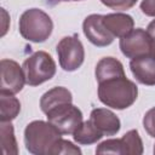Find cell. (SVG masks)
<instances>
[{
  "label": "cell",
  "instance_id": "1",
  "mask_svg": "<svg viewBox=\"0 0 155 155\" xmlns=\"http://www.w3.org/2000/svg\"><path fill=\"white\" fill-rule=\"evenodd\" d=\"M62 133L50 122L34 121L29 124L24 132L27 149L33 154H80L70 142L61 138Z\"/></svg>",
  "mask_w": 155,
  "mask_h": 155
},
{
  "label": "cell",
  "instance_id": "2",
  "mask_svg": "<svg viewBox=\"0 0 155 155\" xmlns=\"http://www.w3.org/2000/svg\"><path fill=\"white\" fill-rule=\"evenodd\" d=\"M98 97L102 103L115 109H125L137 99V86L125 75L99 81Z\"/></svg>",
  "mask_w": 155,
  "mask_h": 155
},
{
  "label": "cell",
  "instance_id": "3",
  "mask_svg": "<svg viewBox=\"0 0 155 155\" xmlns=\"http://www.w3.org/2000/svg\"><path fill=\"white\" fill-rule=\"evenodd\" d=\"M52 21L38 8L27 10L19 19V31L23 38L34 42L45 41L52 31Z\"/></svg>",
  "mask_w": 155,
  "mask_h": 155
},
{
  "label": "cell",
  "instance_id": "4",
  "mask_svg": "<svg viewBox=\"0 0 155 155\" xmlns=\"http://www.w3.org/2000/svg\"><path fill=\"white\" fill-rule=\"evenodd\" d=\"M23 73L25 82L30 86H36L50 80L54 75L56 64L48 53L39 51L24 61Z\"/></svg>",
  "mask_w": 155,
  "mask_h": 155
},
{
  "label": "cell",
  "instance_id": "5",
  "mask_svg": "<svg viewBox=\"0 0 155 155\" xmlns=\"http://www.w3.org/2000/svg\"><path fill=\"white\" fill-rule=\"evenodd\" d=\"M46 115L48 122L53 125L62 134L74 133L82 124V114L71 104V102L63 103L50 109Z\"/></svg>",
  "mask_w": 155,
  "mask_h": 155
},
{
  "label": "cell",
  "instance_id": "6",
  "mask_svg": "<svg viewBox=\"0 0 155 155\" xmlns=\"http://www.w3.org/2000/svg\"><path fill=\"white\" fill-rule=\"evenodd\" d=\"M61 67L67 71L76 70L84 62V47L76 35L67 36L57 45Z\"/></svg>",
  "mask_w": 155,
  "mask_h": 155
},
{
  "label": "cell",
  "instance_id": "7",
  "mask_svg": "<svg viewBox=\"0 0 155 155\" xmlns=\"http://www.w3.org/2000/svg\"><path fill=\"white\" fill-rule=\"evenodd\" d=\"M120 48L128 58H137L150 54V38L142 28L128 31L120 39Z\"/></svg>",
  "mask_w": 155,
  "mask_h": 155
},
{
  "label": "cell",
  "instance_id": "8",
  "mask_svg": "<svg viewBox=\"0 0 155 155\" xmlns=\"http://www.w3.org/2000/svg\"><path fill=\"white\" fill-rule=\"evenodd\" d=\"M96 153H114V154H142L143 147L139 134L136 130L127 132L121 139H109L103 142Z\"/></svg>",
  "mask_w": 155,
  "mask_h": 155
},
{
  "label": "cell",
  "instance_id": "9",
  "mask_svg": "<svg viewBox=\"0 0 155 155\" xmlns=\"http://www.w3.org/2000/svg\"><path fill=\"white\" fill-rule=\"evenodd\" d=\"M25 82L23 69L10 59L1 61V93L15 94L19 92Z\"/></svg>",
  "mask_w": 155,
  "mask_h": 155
},
{
  "label": "cell",
  "instance_id": "10",
  "mask_svg": "<svg viewBox=\"0 0 155 155\" xmlns=\"http://www.w3.org/2000/svg\"><path fill=\"white\" fill-rule=\"evenodd\" d=\"M84 33L96 46H107L113 42L114 35L108 31L103 24V16L91 15L84 22Z\"/></svg>",
  "mask_w": 155,
  "mask_h": 155
},
{
  "label": "cell",
  "instance_id": "11",
  "mask_svg": "<svg viewBox=\"0 0 155 155\" xmlns=\"http://www.w3.org/2000/svg\"><path fill=\"white\" fill-rule=\"evenodd\" d=\"M134 78L144 85H155V58L150 54L133 58L130 63Z\"/></svg>",
  "mask_w": 155,
  "mask_h": 155
},
{
  "label": "cell",
  "instance_id": "12",
  "mask_svg": "<svg viewBox=\"0 0 155 155\" xmlns=\"http://www.w3.org/2000/svg\"><path fill=\"white\" fill-rule=\"evenodd\" d=\"M90 120L97 126V128L103 133V136H113L120 130L119 119L107 109L92 110Z\"/></svg>",
  "mask_w": 155,
  "mask_h": 155
},
{
  "label": "cell",
  "instance_id": "13",
  "mask_svg": "<svg viewBox=\"0 0 155 155\" xmlns=\"http://www.w3.org/2000/svg\"><path fill=\"white\" fill-rule=\"evenodd\" d=\"M103 24L110 34L122 38L133 28V19L128 15L111 13L103 16Z\"/></svg>",
  "mask_w": 155,
  "mask_h": 155
},
{
  "label": "cell",
  "instance_id": "14",
  "mask_svg": "<svg viewBox=\"0 0 155 155\" xmlns=\"http://www.w3.org/2000/svg\"><path fill=\"white\" fill-rule=\"evenodd\" d=\"M68 102H71V93L64 87H56L42 96L40 101V105H41V110L46 114L50 109Z\"/></svg>",
  "mask_w": 155,
  "mask_h": 155
},
{
  "label": "cell",
  "instance_id": "15",
  "mask_svg": "<svg viewBox=\"0 0 155 155\" xmlns=\"http://www.w3.org/2000/svg\"><path fill=\"white\" fill-rule=\"evenodd\" d=\"M119 75H125L122 64L119 61L114 59L113 57H105L98 62L96 67V78L98 82Z\"/></svg>",
  "mask_w": 155,
  "mask_h": 155
},
{
  "label": "cell",
  "instance_id": "16",
  "mask_svg": "<svg viewBox=\"0 0 155 155\" xmlns=\"http://www.w3.org/2000/svg\"><path fill=\"white\" fill-rule=\"evenodd\" d=\"M73 134L75 142L80 144H91L99 140L103 137V133L97 128V126L91 120L81 124Z\"/></svg>",
  "mask_w": 155,
  "mask_h": 155
},
{
  "label": "cell",
  "instance_id": "17",
  "mask_svg": "<svg viewBox=\"0 0 155 155\" xmlns=\"http://www.w3.org/2000/svg\"><path fill=\"white\" fill-rule=\"evenodd\" d=\"M21 104L12 94L1 93V121H11L19 113Z\"/></svg>",
  "mask_w": 155,
  "mask_h": 155
},
{
  "label": "cell",
  "instance_id": "18",
  "mask_svg": "<svg viewBox=\"0 0 155 155\" xmlns=\"http://www.w3.org/2000/svg\"><path fill=\"white\" fill-rule=\"evenodd\" d=\"M1 145L4 154H17V144L11 124L1 121Z\"/></svg>",
  "mask_w": 155,
  "mask_h": 155
},
{
  "label": "cell",
  "instance_id": "19",
  "mask_svg": "<svg viewBox=\"0 0 155 155\" xmlns=\"http://www.w3.org/2000/svg\"><path fill=\"white\" fill-rule=\"evenodd\" d=\"M105 6L114 10H127L132 7L137 0H101Z\"/></svg>",
  "mask_w": 155,
  "mask_h": 155
},
{
  "label": "cell",
  "instance_id": "20",
  "mask_svg": "<svg viewBox=\"0 0 155 155\" xmlns=\"http://www.w3.org/2000/svg\"><path fill=\"white\" fill-rule=\"evenodd\" d=\"M143 125H144V128L147 130V132L151 137H155V108L150 109L144 115Z\"/></svg>",
  "mask_w": 155,
  "mask_h": 155
},
{
  "label": "cell",
  "instance_id": "21",
  "mask_svg": "<svg viewBox=\"0 0 155 155\" xmlns=\"http://www.w3.org/2000/svg\"><path fill=\"white\" fill-rule=\"evenodd\" d=\"M143 13L148 16H155V0H143L140 4Z\"/></svg>",
  "mask_w": 155,
  "mask_h": 155
},
{
  "label": "cell",
  "instance_id": "22",
  "mask_svg": "<svg viewBox=\"0 0 155 155\" xmlns=\"http://www.w3.org/2000/svg\"><path fill=\"white\" fill-rule=\"evenodd\" d=\"M148 34L150 38V56L155 58V19L148 25Z\"/></svg>",
  "mask_w": 155,
  "mask_h": 155
},
{
  "label": "cell",
  "instance_id": "23",
  "mask_svg": "<svg viewBox=\"0 0 155 155\" xmlns=\"http://www.w3.org/2000/svg\"><path fill=\"white\" fill-rule=\"evenodd\" d=\"M68 1H80V0H45V2L48 6H56L61 2H68Z\"/></svg>",
  "mask_w": 155,
  "mask_h": 155
},
{
  "label": "cell",
  "instance_id": "24",
  "mask_svg": "<svg viewBox=\"0 0 155 155\" xmlns=\"http://www.w3.org/2000/svg\"><path fill=\"white\" fill-rule=\"evenodd\" d=\"M154 153H155V148H154Z\"/></svg>",
  "mask_w": 155,
  "mask_h": 155
}]
</instances>
